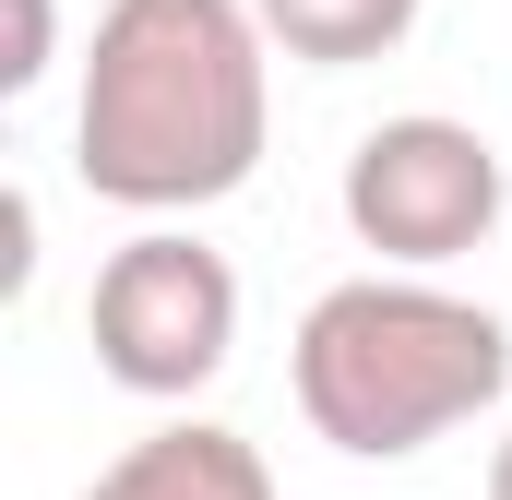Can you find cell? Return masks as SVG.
Here are the masks:
<instances>
[{
	"mask_svg": "<svg viewBox=\"0 0 512 500\" xmlns=\"http://www.w3.org/2000/svg\"><path fill=\"white\" fill-rule=\"evenodd\" d=\"M274 131V36L251 0H108L72 96V167L120 215H203L251 191Z\"/></svg>",
	"mask_w": 512,
	"mask_h": 500,
	"instance_id": "6da1fadb",
	"label": "cell"
},
{
	"mask_svg": "<svg viewBox=\"0 0 512 500\" xmlns=\"http://www.w3.org/2000/svg\"><path fill=\"white\" fill-rule=\"evenodd\" d=\"M286 381H298V417L358 453V465H405L429 441H453L465 417H489L512 393V322L429 286V274H346L298 310V346H286Z\"/></svg>",
	"mask_w": 512,
	"mask_h": 500,
	"instance_id": "7a4b0ae2",
	"label": "cell"
},
{
	"mask_svg": "<svg viewBox=\"0 0 512 500\" xmlns=\"http://www.w3.org/2000/svg\"><path fill=\"white\" fill-rule=\"evenodd\" d=\"M84 334H96V370L143 393V405H191L203 381L239 358V274L227 250H203L191 227H143L96 262V298H84Z\"/></svg>",
	"mask_w": 512,
	"mask_h": 500,
	"instance_id": "3957f363",
	"label": "cell"
},
{
	"mask_svg": "<svg viewBox=\"0 0 512 500\" xmlns=\"http://www.w3.org/2000/svg\"><path fill=\"white\" fill-rule=\"evenodd\" d=\"M501 203H512V179L489 155V131L441 120V108L358 131V155H346V227H358V250H382L405 274H441V262L489 250Z\"/></svg>",
	"mask_w": 512,
	"mask_h": 500,
	"instance_id": "277c9868",
	"label": "cell"
},
{
	"mask_svg": "<svg viewBox=\"0 0 512 500\" xmlns=\"http://www.w3.org/2000/svg\"><path fill=\"white\" fill-rule=\"evenodd\" d=\"M84 500H274V465L239 429H215V417H167V429L131 441L120 465H96Z\"/></svg>",
	"mask_w": 512,
	"mask_h": 500,
	"instance_id": "5b68a950",
	"label": "cell"
},
{
	"mask_svg": "<svg viewBox=\"0 0 512 500\" xmlns=\"http://www.w3.org/2000/svg\"><path fill=\"white\" fill-rule=\"evenodd\" d=\"M262 36L286 48V60H310V72H358V60H393L405 36H417V12L429 0H251Z\"/></svg>",
	"mask_w": 512,
	"mask_h": 500,
	"instance_id": "8992f818",
	"label": "cell"
},
{
	"mask_svg": "<svg viewBox=\"0 0 512 500\" xmlns=\"http://www.w3.org/2000/svg\"><path fill=\"white\" fill-rule=\"evenodd\" d=\"M48 48H60V12H48V0H12V60H0V84L24 96V84L48 72Z\"/></svg>",
	"mask_w": 512,
	"mask_h": 500,
	"instance_id": "52a82bcc",
	"label": "cell"
},
{
	"mask_svg": "<svg viewBox=\"0 0 512 500\" xmlns=\"http://www.w3.org/2000/svg\"><path fill=\"white\" fill-rule=\"evenodd\" d=\"M489 500H512V441H501V453H489Z\"/></svg>",
	"mask_w": 512,
	"mask_h": 500,
	"instance_id": "ba28073f",
	"label": "cell"
}]
</instances>
